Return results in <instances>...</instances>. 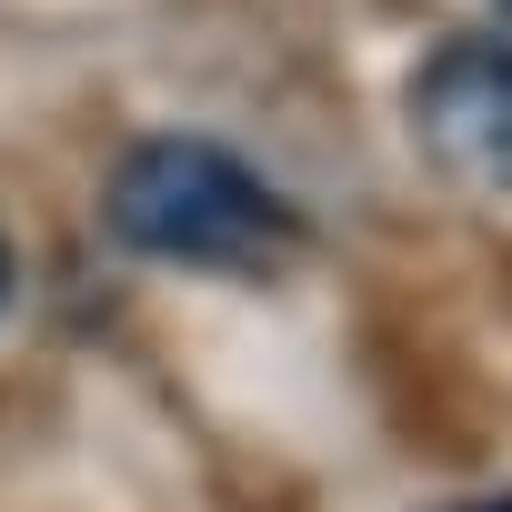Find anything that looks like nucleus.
<instances>
[{
  "mask_svg": "<svg viewBox=\"0 0 512 512\" xmlns=\"http://www.w3.org/2000/svg\"><path fill=\"white\" fill-rule=\"evenodd\" d=\"M101 221L121 251L171 272H282L292 251L312 241L302 211L272 191V171H251L231 141L201 131H151L111 161Z\"/></svg>",
  "mask_w": 512,
  "mask_h": 512,
  "instance_id": "f257e3e1",
  "label": "nucleus"
},
{
  "mask_svg": "<svg viewBox=\"0 0 512 512\" xmlns=\"http://www.w3.org/2000/svg\"><path fill=\"white\" fill-rule=\"evenodd\" d=\"M412 141L472 191H512V31H452L412 71Z\"/></svg>",
  "mask_w": 512,
  "mask_h": 512,
  "instance_id": "f03ea898",
  "label": "nucleus"
},
{
  "mask_svg": "<svg viewBox=\"0 0 512 512\" xmlns=\"http://www.w3.org/2000/svg\"><path fill=\"white\" fill-rule=\"evenodd\" d=\"M452 512H512V482H502V492H472V502H452Z\"/></svg>",
  "mask_w": 512,
  "mask_h": 512,
  "instance_id": "7ed1b4c3",
  "label": "nucleus"
},
{
  "mask_svg": "<svg viewBox=\"0 0 512 512\" xmlns=\"http://www.w3.org/2000/svg\"><path fill=\"white\" fill-rule=\"evenodd\" d=\"M0 312H11V241H0Z\"/></svg>",
  "mask_w": 512,
  "mask_h": 512,
  "instance_id": "20e7f679",
  "label": "nucleus"
},
{
  "mask_svg": "<svg viewBox=\"0 0 512 512\" xmlns=\"http://www.w3.org/2000/svg\"><path fill=\"white\" fill-rule=\"evenodd\" d=\"M502 11H512V0H502Z\"/></svg>",
  "mask_w": 512,
  "mask_h": 512,
  "instance_id": "39448f33",
  "label": "nucleus"
}]
</instances>
